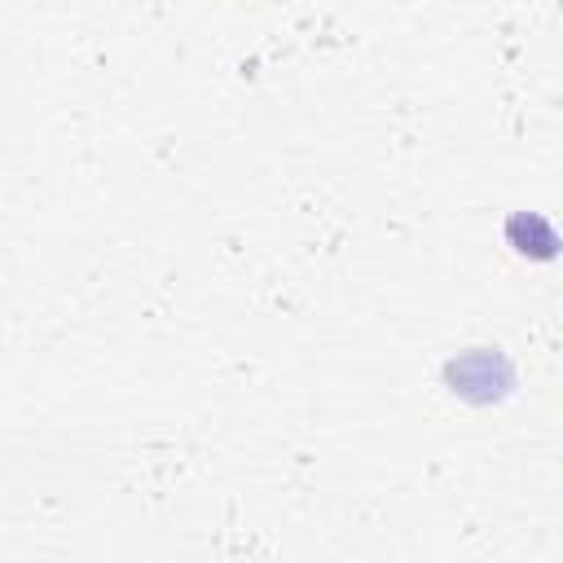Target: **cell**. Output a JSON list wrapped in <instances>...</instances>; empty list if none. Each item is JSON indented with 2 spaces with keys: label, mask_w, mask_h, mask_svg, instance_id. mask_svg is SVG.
Listing matches in <instances>:
<instances>
[{
  "label": "cell",
  "mask_w": 563,
  "mask_h": 563,
  "mask_svg": "<svg viewBox=\"0 0 563 563\" xmlns=\"http://www.w3.org/2000/svg\"><path fill=\"white\" fill-rule=\"evenodd\" d=\"M449 387L457 391V396H466V400H497L510 383H515V374H510V365H506V356H497V352H466L462 361H449Z\"/></svg>",
  "instance_id": "1"
},
{
  "label": "cell",
  "mask_w": 563,
  "mask_h": 563,
  "mask_svg": "<svg viewBox=\"0 0 563 563\" xmlns=\"http://www.w3.org/2000/svg\"><path fill=\"white\" fill-rule=\"evenodd\" d=\"M506 242L519 251V255H528V260H554L559 255V233L550 229V220L545 216H537V211H515L510 220H506Z\"/></svg>",
  "instance_id": "2"
}]
</instances>
